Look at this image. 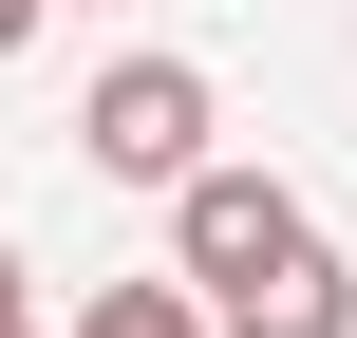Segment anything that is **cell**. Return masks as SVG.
Here are the masks:
<instances>
[{
	"instance_id": "cell-1",
	"label": "cell",
	"mask_w": 357,
	"mask_h": 338,
	"mask_svg": "<svg viewBox=\"0 0 357 338\" xmlns=\"http://www.w3.org/2000/svg\"><path fill=\"white\" fill-rule=\"evenodd\" d=\"M207 132H226L207 56H113V75L75 94V151H94V188H151V207L207 169Z\"/></svg>"
},
{
	"instance_id": "cell-2",
	"label": "cell",
	"mask_w": 357,
	"mask_h": 338,
	"mask_svg": "<svg viewBox=\"0 0 357 338\" xmlns=\"http://www.w3.org/2000/svg\"><path fill=\"white\" fill-rule=\"evenodd\" d=\"M301 245H320V207H301L282 169H245V151H207V169L169 188V282H188V301H245V282H282Z\"/></svg>"
},
{
	"instance_id": "cell-3",
	"label": "cell",
	"mask_w": 357,
	"mask_h": 338,
	"mask_svg": "<svg viewBox=\"0 0 357 338\" xmlns=\"http://www.w3.org/2000/svg\"><path fill=\"white\" fill-rule=\"evenodd\" d=\"M207 338H357V282H339V245H301L282 282H245V301H207Z\"/></svg>"
},
{
	"instance_id": "cell-4",
	"label": "cell",
	"mask_w": 357,
	"mask_h": 338,
	"mask_svg": "<svg viewBox=\"0 0 357 338\" xmlns=\"http://www.w3.org/2000/svg\"><path fill=\"white\" fill-rule=\"evenodd\" d=\"M75 338H207V301H188V282H94Z\"/></svg>"
},
{
	"instance_id": "cell-5",
	"label": "cell",
	"mask_w": 357,
	"mask_h": 338,
	"mask_svg": "<svg viewBox=\"0 0 357 338\" xmlns=\"http://www.w3.org/2000/svg\"><path fill=\"white\" fill-rule=\"evenodd\" d=\"M0 338H38V263H19V245H0Z\"/></svg>"
},
{
	"instance_id": "cell-6",
	"label": "cell",
	"mask_w": 357,
	"mask_h": 338,
	"mask_svg": "<svg viewBox=\"0 0 357 338\" xmlns=\"http://www.w3.org/2000/svg\"><path fill=\"white\" fill-rule=\"evenodd\" d=\"M38 19H56V0H0V56H19V38H38Z\"/></svg>"
},
{
	"instance_id": "cell-7",
	"label": "cell",
	"mask_w": 357,
	"mask_h": 338,
	"mask_svg": "<svg viewBox=\"0 0 357 338\" xmlns=\"http://www.w3.org/2000/svg\"><path fill=\"white\" fill-rule=\"evenodd\" d=\"M94 19H113V0H94Z\"/></svg>"
}]
</instances>
